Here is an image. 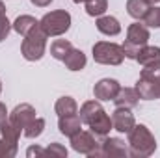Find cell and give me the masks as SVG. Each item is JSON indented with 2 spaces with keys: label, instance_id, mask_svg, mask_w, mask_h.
Wrapping results in <instances>:
<instances>
[{
  "label": "cell",
  "instance_id": "4fadbf2b",
  "mask_svg": "<svg viewBox=\"0 0 160 158\" xmlns=\"http://www.w3.org/2000/svg\"><path fill=\"white\" fill-rule=\"evenodd\" d=\"M134 89L138 91L140 99L143 101H155V99H160V82L157 80H149V78H138Z\"/></svg>",
  "mask_w": 160,
  "mask_h": 158
},
{
  "label": "cell",
  "instance_id": "603a6c76",
  "mask_svg": "<svg viewBox=\"0 0 160 158\" xmlns=\"http://www.w3.org/2000/svg\"><path fill=\"white\" fill-rule=\"evenodd\" d=\"M86 4V13L89 17H101L108 9V0H88Z\"/></svg>",
  "mask_w": 160,
  "mask_h": 158
},
{
  "label": "cell",
  "instance_id": "d6986e66",
  "mask_svg": "<svg viewBox=\"0 0 160 158\" xmlns=\"http://www.w3.org/2000/svg\"><path fill=\"white\" fill-rule=\"evenodd\" d=\"M63 63H65V67L69 71H82L86 67V63H88V58H86V54L80 48H75L73 47L67 52V56L63 58Z\"/></svg>",
  "mask_w": 160,
  "mask_h": 158
},
{
  "label": "cell",
  "instance_id": "8fae6325",
  "mask_svg": "<svg viewBox=\"0 0 160 158\" xmlns=\"http://www.w3.org/2000/svg\"><path fill=\"white\" fill-rule=\"evenodd\" d=\"M119 89L121 84L116 78H102L93 86V95L97 101H114Z\"/></svg>",
  "mask_w": 160,
  "mask_h": 158
},
{
  "label": "cell",
  "instance_id": "ffe728a7",
  "mask_svg": "<svg viewBox=\"0 0 160 158\" xmlns=\"http://www.w3.org/2000/svg\"><path fill=\"white\" fill-rule=\"evenodd\" d=\"M54 112L58 114V117L73 116V114H78V104L73 97H60L54 104Z\"/></svg>",
  "mask_w": 160,
  "mask_h": 158
},
{
  "label": "cell",
  "instance_id": "8992f818",
  "mask_svg": "<svg viewBox=\"0 0 160 158\" xmlns=\"http://www.w3.org/2000/svg\"><path fill=\"white\" fill-rule=\"evenodd\" d=\"M91 52H93L95 63H101V65H121L123 60H125L123 47L118 45V43H112V41L95 43Z\"/></svg>",
  "mask_w": 160,
  "mask_h": 158
},
{
  "label": "cell",
  "instance_id": "52a82bcc",
  "mask_svg": "<svg viewBox=\"0 0 160 158\" xmlns=\"http://www.w3.org/2000/svg\"><path fill=\"white\" fill-rule=\"evenodd\" d=\"M97 136L89 130H80L75 136H71V147L80 153V155H86L89 158L101 156V143L95 140Z\"/></svg>",
  "mask_w": 160,
  "mask_h": 158
},
{
  "label": "cell",
  "instance_id": "2e32d148",
  "mask_svg": "<svg viewBox=\"0 0 160 158\" xmlns=\"http://www.w3.org/2000/svg\"><path fill=\"white\" fill-rule=\"evenodd\" d=\"M138 99H140V95L134 87H123L121 86V89L118 91V95L114 99V104L118 108H134L138 104Z\"/></svg>",
  "mask_w": 160,
  "mask_h": 158
},
{
  "label": "cell",
  "instance_id": "d4e9b609",
  "mask_svg": "<svg viewBox=\"0 0 160 158\" xmlns=\"http://www.w3.org/2000/svg\"><path fill=\"white\" fill-rule=\"evenodd\" d=\"M142 21H143V24L147 28H160V7L158 6H151Z\"/></svg>",
  "mask_w": 160,
  "mask_h": 158
},
{
  "label": "cell",
  "instance_id": "1f68e13d",
  "mask_svg": "<svg viewBox=\"0 0 160 158\" xmlns=\"http://www.w3.org/2000/svg\"><path fill=\"white\" fill-rule=\"evenodd\" d=\"M6 15V6H4V2L0 0V17H4Z\"/></svg>",
  "mask_w": 160,
  "mask_h": 158
},
{
  "label": "cell",
  "instance_id": "484cf974",
  "mask_svg": "<svg viewBox=\"0 0 160 158\" xmlns=\"http://www.w3.org/2000/svg\"><path fill=\"white\" fill-rule=\"evenodd\" d=\"M140 77H142V78H149V80H157V82H160V62L143 65Z\"/></svg>",
  "mask_w": 160,
  "mask_h": 158
},
{
  "label": "cell",
  "instance_id": "ba28073f",
  "mask_svg": "<svg viewBox=\"0 0 160 158\" xmlns=\"http://www.w3.org/2000/svg\"><path fill=\"white\" fill-rule=\"evenodd\" d=\"M19 136H21V132L9 121H6L4 125H0V156L13 158L17 155Z\"/></svg>",
  "mask_w": 160,
  "mask_h": 158
},
{
  "label": "cell",
  "instance_id": "4316f807",
  "mask_svg": "<svg viewBox=\"0 0 160 158\" xmlns=\"http://www.w3.org/2000/svg\"><path fill=\"white\" fill-rule=\"evenodd\" d=\"M11 22L8 21V17L4 15V17H0V43L4 39H8V36H9V32H11Z\"/></svg>",
  "mask_w": 160,
  "mask_h": 158
},
{
  "label": "cell",
  "instance_id": "9c48e42d",
  "mask_svg": "<svg viewBox=\"0 0 160 158\" xmlns=\"http://www.w3.org/2000/svg\"><path fill=\"white\" fill-rule=\"evenodd\" d=\"M36 114H38V112H36V108H34L32 104H26V102H24V104L15 106V110L9 114V119H8V121H9V123L19 130V132H22V130H24V126H26L28 123H32L34 119L38 117Z\"/></svg>",
  "mask_w": 160,
  "mask_h": 158
},
{
  "label": "cell",
  "instance_id": "7a4b0ae2",
  "mask_svg": "<svg viewBox=\"0 0 160 158\" xmlns=\"http://www.w3.org/2000/svg\"><path fill=\"white\" fill-rule=\"evenodd\" d=\"M157 151V140L145 125H134L128 132V155L136 158H147Z\"/></svg>",
  "mask_w": 160,
  "mask_h": 158
},
{
  "label": "cell",
  "instance_id": "3957f363",
  "mask_svg": "<svg viewBox=\"0 0 160 158\" xmlns=\"http://www.w3.org/2000/svg\"><path fill=\"white\" fill-rule=\"evenodd\" d=\"M47 39L48 36L41 30V26L34 28L28 36H24V39L21 43V54L24 60L28 62H38L45 56L47 50Z\"/></svg>",
  "mask_w": 160,
  "mask_h": 158
},
{
  "label": "cell",
  "instance_id": "e0dca14e",
  "mask_svg": "<svg viewBox=\"0 0 160 158\" xmlns=\"http://www.w3.org/2000/svg\"><path fill=\"white\" fill-rule=\"evenodd\" d=\"M134 62H138L142 67L143 65H149V63H155V62H160V47H153V45L140 47L138 52H136Z\"/></svg>",
  "mask_w": 160,
  "mask_h": 158
},
{
  "label": "cell",
  "instance_id": "e575fe53",
  "mask_svg": "<svg viewBox=\"0 0 160 158\" xmlns=\"http://www.w3.org/2000/svg\"><path fill=\"white\" fill-rule=\"evenodd\" d=\"M0 93H2V82H0Z\"/></svg>",
  "mask_w": 160,
  "mask_h": 158
},
{
  "label": "cell",
  "instance_id": "30bf717a",
  "mask_svg": "<svg viewBox=\"0 0 160 158\" xmlns=\"http://www.w3.org/2000/svg\"><path fill=\"white\" fill-rule=\"evenodd\" d=\"M136 125V119H134V114L130 112V108H118L114 110L112 114V126L114 130H118L121 134H128Z\"/></svg>",
  "mask_w": 160,
  "mask_h": 158
},
{
  "label": "cell",
  "instance_id": "ac0fdd59",
  "mask_svg": "<svg viewBox=\"0 0 160 158\" xmlns=\"http://www.w3.org/2000/svg\"><path fill=\"white\" fill-rule=\"evenodd\" d=\"M13 30L19 34V36H28L34 28H38L39 26V21L36 19V17H32V15H19L15 21H13Z\"/></svg>",
  "mask_w": 160,
  "mask_h": 158
},
{
  "label": "cell",
  "instance_id": "7402d4cb",
  "mask_svg": "<svg viewBox=\"0 0 160 158\" xmlns=\"http://www.w3.org/2000/svg\"><path fill=\"white\" fill-rule=\"evenodd\" d=\"M73 48V43L69 39H56L52 45H50V56L54 60H60L63 62V58L67 56V52Z\"/></svg>",
  "mask_w": 160,
  "mask_h": 158
},
{
  "label": "cell",
  "instance_id": "9a60e30c",
  "mask_svg": "<svg viewBox=\"0 0 160 158\" xmlns=\"http://www.w3.org/2000/svg\"><path fill=\"white\" fill-rule=\"evenodd\" d=\"M95 24H97V30L101 34H104V36L114 37V36H119L121 34L119 21L116 17H112V15H101V17H97V22Z\"/></svg>",
  "mask_w": 160,
  "mask_h": 158
},
{
  "label": "cell",
  "instance_id": "d6a6232c",
  "mask_svg": "<svg viewBox=\"0 0 160 158\" xmlns=\"http://www.w3.org/2000/svg\"><path fill=\"white\" fill-rule=\"evenodd\" d=\"M147 2H149V4H151V6H155V4H158L160 0H147Z\"/></svg>",
  "mask_w": 160,
  "mask_h": 158
},
{
  "label": "cell",
  "instance_id": "f546056e",
  "mask_svg": "<svg viewBox=\"0 0 160 158\" xmlns=\"http://www.w3.org/2000/svg\"><path fill=\"white\" fill-rule=\"evenodd\" d=\"M26 155H28V156H34V155H45V149H41V147H30V149L26 151Z\"/></svg>",
  "mask_w": 160,
  "mask_h": 158
},
{
  "label": "cell",
  "instance_id": "7c38bea8",
  "mask_svg": "<svg viewBox=\"0 0 160 158\" xmlns=\"http://www.w3.org/2000/svg\"><path fill=\"white\" fill-rule=\"evenodd\" d=\"M101 156H130L127 143L119 138H108L101 141Z\"/></svg>",
  "mask_w": 160,
  "mask_h": 158
},
{
  "label": "cell",
  "instance_id": "cb8c5ba5",
  "mask_svg": "<svg viewBox=\"0 0 160 158\" xmlns=\"http://www.w3.org/2000/svg\"><path fill=\"white\" fill-rule=\"evenodd\" d=\"M43 130H45V119L43 117H36L32 123H28V125L24 126L22 134H24L26 138L34 140V138H39L41 134H43Z\"/></svg>",
  "mask_w": 160,
  "mask_h": 158
},
{
  "label": "cell",
  "instance_id": "277c9868",
  "mask_svg": "<svg viewBox=\"0 0 160 158\" xmlns=\"http://www.w3.org/2000/svg\"><path fill=\"white\" fill-rule=\"evenodd\" d=\"M39 26L48 37L63 36L71 28V13L65 9H54L50 13H45L39 21Z\"/></svg>",
  "mask_w": 160,
  "mask_h": 158
},
{
  "label": "cell",
  "instance_id": "6da1fadb",
  "mask_svg": "<svg viewBox=\"0 0 160 158\" xmlns=\"http://www.w3.org/2000/svg\"><path fill=\"white\" fill-rule=\"evenodd\" d=\"M80 119L84 125L89 126V130L99 136V138H104L110 134V130L114 128L112 126V117L104 112L101 101H86L82 106H80Z\"/></svg>",
  "mask_w": 160,
  "mask_h": 158
},
{
  "label": "cell",
  "instance_id": "5bb4252c",
  "mask_svg": "<svg viewBox=\"0 0 160 158\" xmlns=\"http://www.w3.org/2000/svg\"><path fill=\"white\" fill-rule=\"evenodd\" d=\"M58 128L63 136L71 138L75 136L77 132L82 130V119H80L78 114H73V116H62L58 119Z\"/></svg>",
  "mask_w": 160,
  "mask_h": 158
},
{
  "label": "cell",
  "instance_id": "44dd1931",
  "mask_svg": "<svg viewBox=\"0 0 160 158\" xmlns=\"http://www.w3.org/2000/svg\"><path fill=\"white\" fill-rule=\"evenodd\" d=\"M149 7L151 4L147 0H127V13L136 21H142Z\"/></svg>",
  "mask_w": 160,
  "mask_h": 158
},
{
  "label": "cell",
  "instance_id": "83f0119b",
  "mask_svg": "<svg viewBox=\"0 0 160 158\" xmlns=\"http://www.w3.org/2000/svg\"><path fill=\"white\" fill-rule=\"evenodd\" d=\"M45 155H58V156H67V149L62 147L60 143H50L45 149Z\"/></svg>",
  "mask_w": 160,
  "mask_h": 158
},
{
  "label": "cell",
  "instance_id": "836d02e7",
  "mask_svg": "<svg viewBox=\"0 0 160 158\" xmlns=\"http://www.w3.org/2000/svg\"><path fill=\"white\" fill-rule=\"evenodd\" d=\"M75 4H80V2H88V0H73Z\"/></svg>",
  "mask_w": 160,
  "mask_h": 158
},
{
  "label": "cell",
  "instance_id": "4dcf8cb0",
  "mask_svg": "<svg viewBox=\"0 0 160 158\" xmlns=\"http://www.w3.org/2000/svg\"><path fill=\"white\" fill-rule=\"evenodd\" d=\"M36 7H47V6H50V2L52 0H30Z\"/></svg>",
  "mask_w": 160,
  "mask_h": 158
},
{
  "label": "cell",
  "instance_id": "5b68a950",
  "mask_svg": "<svg viewBox=\"0 0 160 158\" xmlns=\"http://www.w3.org/2000/svg\"><path fill=\"white\" fill-rule=\"evenodd\" d=\"M149 39H151L149 28H147L145 24L132 22V24L127 28V39H125V43L121 45V47H123V52H125V58L134 60L138 48L143 47V45H147Z\"/></svg>",
  "mask_w": 160,
  "mask_h": 158
},
{
  "label": "cell",
  "instance_id": "f1b7e54d",
  "mask_svg": "<svg viewBox=\"0 0 160 158\" xmlns=\"http://www.w3.org/2000/svg\"><path fill=\"white\" fill-rule=\"evenodd\" d=\"M8 119H9V112H8L6 104H4V102H0V125H4Z\"/></svg>",
  "mask_w": 160,
  "mask_h": 158
}]
</instances>
